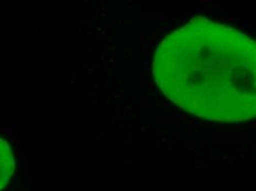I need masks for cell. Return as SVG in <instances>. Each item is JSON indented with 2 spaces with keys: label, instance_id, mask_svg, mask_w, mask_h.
Returning <instances> with one entry per match:
<instances>
[{
  "label": "cell",
  "instance_id": "cell-1",
  "mask_svg": "<svg viewBox=\"0 0 256 191\" xmlns=\"http://www.w3.org/2000/svg\"><path fill=\"white\" fill-rule=\"evenodd\" d=\"M152 74L170 102L198 118L240 123L256 114L255 41L232 26L191 19L160 42Z\"/></svg>",
  "mask_w": 256,
  "mask_h": 191
},
{
  "label": "cell",
  "instance_id": "cell-2",
  "mask_svg": "<svg viewBox=\"0 0 256 191\" xmlns=\"http://www.w3.org/2000/svg\"><path fill=\"white\" fill-rule=\"evenodd\" d=\"M16 174V158L9 142L0 137V191H6Z\"/></svg>",
  "mask_w": 256,
  "mask_h": 191
}]
</instances>
